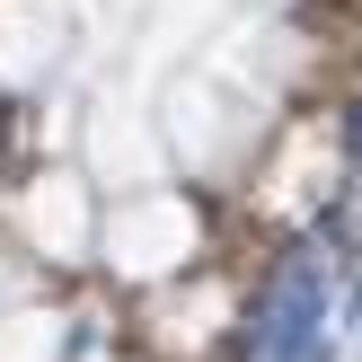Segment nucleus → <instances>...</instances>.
<instances>
[{"instance_id": "nucleus-2", "label": "nucleus", "mask_w": 362, "mask_h": 362, "mask_svg": "<svg viewBox=\"0 0 362 362\" xmlns=\"http://www.w3.org/2000/svg\"><path fill=\"white\" fill-rule=\"evenodd\" d=\"M336 133H345V159H354V168H362V98L345 106V124H336Z\"/></svg>"}, {"instance_id": "nucleus-1", "label": "nucleus", "mask_w": 362, "mask_h": 362, "mask_svg": "<svg viewBox=\"0 0 362 362\" xmlns=\"http://www.w3.org/2000/svg\"><path fill=\"white\" fill-rule=\"evenodd\" d=\"M327 327V257H283L274 283L257 292V318H247V362H300L310 336Z\"/></svg>"}]
</instances>
